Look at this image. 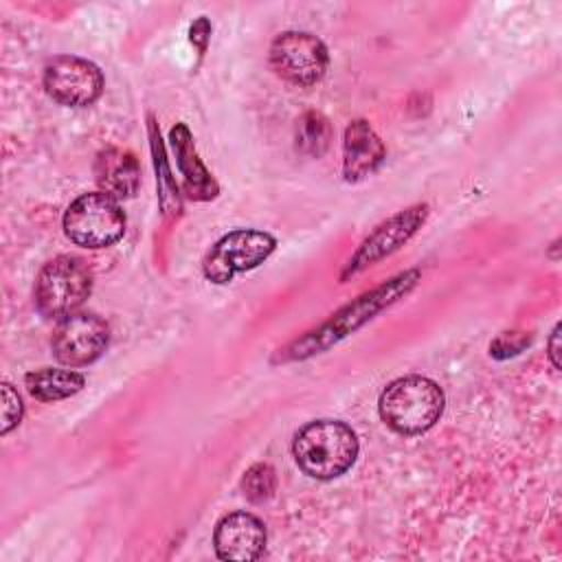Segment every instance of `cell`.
Here are the masks:
<instances>
[{
  "mask_svg": "<svg viewBox=\"0 0 562 562\" xmlns=\"http://www.w3.org/2000/svg\"><path fill=\"white\" fill-rule=\"evenodd\" d=\"M277 248V239L266 231L237 228L220 237L202 261V272L211 283L224 285L235 274L261 266Z\"/></svg>",
  "mask_w": 562,
  "mask_h": 562,
  "instance_id": "obj_7",
  "label": "cell"
},
{
  "mask_svg": "<svg viewBox=\"0 0 562 562\" xmlns=\"http://www.w3.org/2000/svg\"><path fill=\"white\" fill-rule=\"evenodd\" d=\"M209 40H211V22H209V18L200 15V18L193 20V24L189 26V42L198 48V55H200V57L206 53Z\"/></svg>",
  "mask_w": 562,
  "mask_h": 562,
  "instance_id": "obj_21",
  "label": "cell"
},
{
  "mask_svg": "<svg viewBox=\"0 0 562 562\" xmlns=\"http://www.w3.org/2000/svg\"><path fill=\"white\" fill-rule=\"evenodd\" d=\"M149 143H151V156H154V165H156V184H158V202H160V211L162 215L171 217L178 215L182 204H180V193H178V184L169 171L167 165V156H165V145L158 132V125L154 121V116H149Z\"/></svg>",
  "mask_w": 562,
  "mask_h": 562,
  "instance_id": "obj_16",
  "label": "cell"
},
{
  "mask_svg": "<svg viewBox=\"0 0 562 562\" xmlns=\"http://www.w3.org/2000/svg\"><path fill=\"white\" fill-rule=\"evenodd\" d=\"M66 237L83 248H108L125 233V213L119 200L103 191L83 193L64 213Z\"/></svg>",
  "mask_w": 562,
  "mask_h": 562,
  "instance_id": "obj_5",
  "label": "cell"
},
{
  "mask_svg": "<svg viewBox=\"0 0 562 562\" xmlns=\"http://www.w3.org/2000/svg\"><path fill=\"white\" fill-rule=\"evenodd\" d=\"M241 492L250 503H263L272 498L277 490V472L270 463H252L241 476Z\"/></svg>",
  "mask_w": 562,
  "mask_h": 562,
  "instance_id": "obj_18",
  "label": "cell"
},
{
  "mask_svg": "<svg viewBox=\"0 0 562 562\" xmlns=\"http://www.w3.org/2000/svg\"><path fill=\"white\" fill-rule=\"evenodd\" d=\"M558 340H560V323H555V327H553V331L549 336V360H551L555 371H560V360H558L560 345H558Z\"/></svg>",
  "mask_w": 562,
  "mask_h": 562,
  "instance_id": "obj_22",
  "label": "cell"
},
{
  "mask_svg": "<svg viewBox=\"0 0 562 562\" xmlns=\"http://www.w3.org/2000/svg\"><path fill=\"white\" fill-rule=\"evenodd\" d=\"M26 391L40 402H57L79 393L86 384V378L72 369H37L24 375Z\"/></svg>",
  "mask_w": 562,
  "mask_h": 562,
  "instance_id": "obj_15",
  "label": "cell"
},
{
  "mask_svg": "<svg viewBox=\"0 0 562 562\" xmlns=\"http://www.w3.org/2000/svg\"><path fill=\"white\" fill-rule=\"evenodd\" d=\"M529 336L522 334V331H505L501 334L492 345H490V353L498 360L503 358H509V356H516L520 353L527 345H529Z\"/></svg>",
  "mask_w": 562,
  "mask_h": 562,
  "instance_id": "obj_20",
  "label": "cell"
},
{
  "mask_svg": "<svg viewBox=\"0 0 562 562\" xmlns=\"http://www.w3.org/2000/svg\"><path fill=\"white\" fill-rule=\"evenodd\" d=\"M334 130L329 119L318 110H307L299 116L294 127L296 149L310 158H321L331 143Z\"/></svg>",
  "mask_w": 562,
  "mask_h": 562,
  "instance_id": "obj_17",
  "label": "cell"
},
{
  "mask_svg": "<svg viewBox=\"0 0 562 562\" xmlns=\"http://www.w3.org/2000/svg\"><path fill=\"white\" fill-rule=\"evenodd\" d=\"M169 143L176 154V165L180 169L184 193L195 202H209L217 198L220 184L209 171V167L202 162V158L195 151L193 134L184 123H176L169 132Z\"/></svg>",
  "mask_w": 562,
  "mask_h": 562,
  "instance_id": "obj_13",
  "label": "cell"
},
{
  "mask_svg": "<svg viewBox=\"0 0 562 562\" xmlns=\"http://www.w3.org/2000/svg\"><path fill=\"white\" fill-rule=\"evenodd\" d=\"M358 437L340 419H314L292 441L296 465L312 479L329 481L345 474L358 457Z\"/></svg>",
  "mask_w": 562,
  "mask_h": 562,
  "instance_id": "obj_2",
  "label": "cell"
},
{
  "mask_svg": "<svg viewBox=\"0 0 562 562\" xmlns=\"http://www.w3.org/2000/svg\"><path fill=\"white\" fill-rule=\"evenodd\" d=\"M92 290V272L81 257L57 255L35 279V305L46 318H66L83 305Z\"/></svg>",
  "mask_w": 562,
  "mask_h": 562,
  "instance_id": "obj_4",
  "label": "cell"
},
{
  "mask_svg": "<svg viewBox=\"0 0 562 562\" xmlns=\"http://www.w3.org/2000/svg\"><path fill=\"white\" fill-rule=\"evenodd\" d=\"M446 406L441 386L424 375H404L389 382L378 400L382 422L397 435H422L430 430Z\"/></svg>",
  "mask_w": 562,
  "mask_h": 562,
  "instance_id": "obj_3",
  "label": "cell"
},
{
  "mask_svg": "<svg viewBox=\"0 0 562 562\" xmlns=\"http://www.w3.org/2000/svg\"><path fill=\"white\" fill-rule=\"evenodd\" d=\"M213 547L222 560L252 562L266 549V527L250 512H231L217 520Z\"/></svg>",
  "mask_w": 562,
  "mask_h": 562,
  "instance_id": "obj_11",
  "label": "cell"
},
{
  "mask_svg": "<svg viewBox=\"0 0 562 562\" xmlns=\"http://www.w3.org/2000/svg\"><path fill=\"white\" fill-rule=\"evenodd\" d=\"M94 180L103 193L114 200L132 198L140 184V165L136 156L121 147H105L94 160Z\"/></svg>",
  "mask_w": 562,
  "mask_h": 562,
  "instance_id": "obj_14",
  "label": "cell"
},
{
  "mask_svg": "<svg viewBox=\"0 0 562 562\" xmlns=\"http://www.w3.org/2000/svg\"><path fill=\"white\" fill-rule=\"evenodd\" d=\"M110 342V325L94 312H75L61 318L53 331V356L70 367H88L99 360Z\"/></svg>",
  "mask_w": 562,
  "mask_h": 562,
  "instance_id": "obj_9",
  "label": "cell"
},
{
  "mask_svg": "<svg viewBox=\"0 0 562 562\" xmlns=\"http://www.w3.org/2000/svg\"><path fill=\"white\" fill-rule=\"evenodd\" d=\"M428 213H430V206L426 202H419V204L402 209L395 215L380 222L358 244V248L351 252V257L342 266L340 283H345L351 277L364 272L367 268L375 266L378 261L386 259L389 255L400 250L404 244H408L415 237V233L424 226V222L428 220Z\"/></svg>",
  "mask_w": 562,
  "mask_h": 562,
  "instance_id": "obj_6",
  "label": "cell"
},
{
  "mask_svg": "<svg viewBox=\"0 0 562 562\" xmlns=\"http://www.w3.org/2000/svg\"><path fill=\"white\" fill-rule=\"evenodd\" d=\"M44 90L61 105L86 108L103 92V72L97 64L77 55H57L44 66Z\"/></svg>",
  "mask_w": 562,
  "mask_h": 562,
  "instance_id": "obj_10",
  "label": "cell"
},
{
  "mask_svg": "<svg viewBox=\"0 0 562 562\" xmlns=\"http://www.w3.org/2000/svg\"><path fill=\"white\" fill-rule=\"evenodd\" d=\"M268 57L277 77L301 88L318 83L329 66L327 46L307 31H285L277 35Z\"/></svg>",
  "mask_w": 562,
  "mask_h": 562,
  "instance_id": "obj_8",
  "label": "cell"
},
{
  "mask_svg": "<svg viewBox=\"0 0 562 562\" xmlns=\"http://www.w3.org/2000/svg\"><path fill=\"white\" fill-rule=\"evenodd\" d=\"M386 158V147L367 119H353L342 136V176L360 182L373 176Z\"/></svg>",
  "mask_w": 562,
  "mask_h": 562,
  "instance_id": "obj_12",
  "label": "cell"
},
{
  "mask_svg": "<svg viewBox=\"0 0 562 562\" xmlns=\"http://www.w3.org/2000/svg\"><path fill=\"white\" fill-rule=\"evenodd\" d=\"M419 281H422L419 268H406V270L393 274L391 279L382 281L380 285H375V288L362 292L360 296H356L353 301L345 303L340 310H336L327 321H323L314 329L305 331L303 336L290 340L285 347L277 349V353L272 356V362L274 364L303 362V360H310V358L331 349L347 336L362 329L380 312H384L386 307H391L397 301H402L404 296H408L419 285Z\"/></svg>",
  "mask_w": 562,
  "mask_h": 562,
  "instance_id": "obj_1",
  "label": "cell"
},
{
  "mask_svg": "<svg viewBox=\"0 0 562 562\" xmlns=\"http://www.w3.org/2000/svg\"><path fill=\"white\" fill-rule=\"evenodd\" d=\"M0 400H2V428H0V432L9 435L22 422L24 404H22V397L18 395V391L9 382H2Z\"/></svg>",
  "mask_w": 562,
  "mask_h": 562,
  "instance_id": "obj_19",
  "label": "cell"
}]
</instances>
